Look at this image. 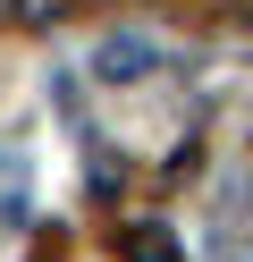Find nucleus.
<instances>
[{"instance_id": "f257e3e1", "label": "nucleus", "mask_w": 253, "mask_h": 262, "mask_svg": "<svg viewBox=\"0 0 253 262\" xmlns=\"http://www.w3.org/2000/svg\"><path fill=\"white\" fill-rule=\"evenodd\" d=\"M93 76H101V85H135V76H152V42H144V34H110V42L93 51Z\"/></svg>"}, {"instance_id": "f03ea898", "label": "nucleus", "mask_w": 253, "mask_h": 262, "mask_svg": "<svg viewBox=\"0 0 253 262\" xmlns=\"http://www.w3.org/2000/svg\"><path fill=\"white\" fill-rule=\"evenodd\" d=\"M118 254H127V262H177V237L152 228V220H127V228H118Z\"/></svg>"}]
</instances>
